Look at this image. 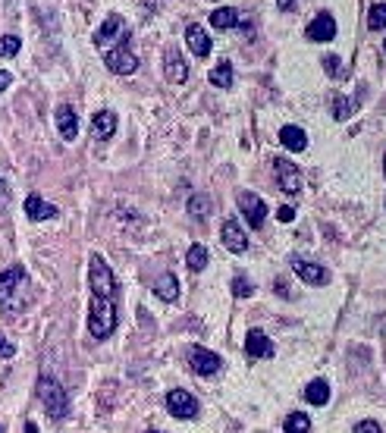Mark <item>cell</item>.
<instances>
[{
  "mask_svg": "<svg viewBox=\"0 0 386 433\" xmlns=\"http://www.w3.org/2000/svg\"><path fill=\"white\" fill-rule=\"evenodd\" d=\"M88 280H91V292L94 295H113L117 299V280H113V270L101 254L88 258Z\"/></svg>",
  "mask_w": 386,
  "mask_h": 433,
  "instance_id": "277c9868",
  "label": "cell"
},
{
  "mask_svg": "<svg viewBox=\"0 0 386 433\" xmlns=\"http://www.w3.org/2000/svg\"><path fill=\"white\" fill-rule=\"evenodd\" d=\"M276 216H280L283 223H292L295 220V207H289V205H283L280 211H276Z\"/></svg>",
  "mask_w": 386,
  "mask_h": 433,
  "instance_id": "e575fe53",
  "label": "cell"
},
{
  "mask_svg": "<svg viewBox=\"0 0 386 433\" xmlns=\"http://www.w3.org/2000/svg\"><path fill=\"white\" fill-rule=\"evenodd\" d=\"M188 214L205 220V216L211 214V198H207V195H192V198H188Z\"/></svg>",
  "mask_w": 386,
  "mask_h": 433,
  "instance_id": "484cf974",
  "label": "cell"
},
{
  "mask_svg": "<svg viewBox=\"0 0 386 433\" xmlns=\"http://www.w3.org/2000/svg\"><path fill=\"white\" fill-rule=\"evenodd\" d=\"M164 72H167V79H170L173 85H182L188 79V63L182 60V53L176 51V47H167V53H164Z\"/></svg>",
  "mask_w": 386,
  "mask_h": 433,
  "instance_id": "7c38bea8",
  "label": "cell"
},
{
  "mask_svg": "<svg viewBox=\"0 0 386 433\" xmlns=\"http://www.w3.org/2000/svg\"><path fill=\"white\" fill-rule=\"evenodd\" d=\"M245 355L248 358H270L274 355V342L264 330H248L245 336Z\"/></svg>",
  "mask_w": 386,
  "mask_h": 433,
  "instance_id": "4fadbf2b",
  "label": "cell"
},
{
  "mask_svg": "<svg viewBox=\"0 0 386 433\" xmlns=\"http://www.w3.org/2000/svg\"><path fill=\"white\" fill-rule=\"evenodd\" d=\"M292 4H295V0H276V6H280V10H292Z\"/></svg>",
  "mask_w": 386,
  "mask_h": 433,
  "instance_id": "74e56055",
  "label": "cell"
},
{
  "mask_svg": "<svg viewBox=\"0 0 386 433\" xmlns=\"http://www.w3.org/2000/svg\"><path fill=\"white\" fill-rule=\"evenodd\" d=\"M323 70H327L330 76H340V72H342V66H340V57H333V53H330V57H323Z\"/></svg>",
  "mask_w": 386,
  "mask_h": 433,
  "instance_id": "1f68e13d",
  "label": "cell"
},
{
  "mask_svg": "<svg viewBox=\"0 0 386 433\" xmlns=\"http://www.w3.org/2000/svg\"><path fill=\"white\" fill-rule=\"evenodd\" d=\"M304 399H308L311 405H327V402H330V387H327V380H311L308 389H304Z\"/></svg>",
  "mask_w": 386,
  "mask_h": 433,
  "instance_id": "cb8c5ba5",
  "label": "cell"
},
{
  "mask_svg": "<svg viewBox=\"0 0 386 433\" xmlns=\"http://www.w3.org/2000/svg\"><path fill=\"white\" fill-rule=\"evenodd\" d=\"M104 63H107V70H110L113 76H132V72L139 70V57L129 51L123 38H120V44L113 47V51L104 53Z\"/></svg>",
  "mask_w": 386,
  "mask_h": 433,
  "instance_id": "5b68a950",
  "label": "cell"
},
{
  "mask_svg": "<svg viewBox=\"0 0 386 433\" xmlns=\"http://www.w3.org/2000/svg\"><path fill=\"white\" fill-rule=\"evenodd\" d=\"M154 295H157L160 302L179 299V280H176V273H160L157 283H154Z\"/></svg>",
  "mask_w": 386,
  "mask_h": 433,
  "instance_id": "ffe728a7",
  "label": "cell"
},
{
  "mask_svg": "<svg viewBox=\"0 0 386 433\" xmlns=\"http://www.w3.org/2000/svg\"><path fill=\"white\" fill-rule=\"evenodd\" d=\"M380 430V424L377 421H361V424H355V433H377Z\"/></svg>",
  "mask_w": 386,
  "mask_h": 433,
  "instance_id": "836d02e7",
  "label": "cell"
},
{
  "mask_svg": "<svg viewBox=\"0 0 386 433\" xmlns=\"http://www.w3.org/2000/svg\"><path fill=\"white\" fill-rule=\"evenodd\" d=\"M283 430H286V433L302 430V433H304V430H311V421L302 415V411H295V415H289V418H286V424H283Z\"/></svg>",
  "mask_w": 386,
  "mask_h": 433,
  "instance_id": "83f0119b",
  "label": "cell"
},
{
  "mask_svg": "<svg viewBox=\"0 0 386 433\" xmlns=\"http://www.w3.org/2000/svg\"><path fill=\"white\" fill-rule=\"evenodd\" d=\"M13 355H16V346H13V342L0 333V358H13Z\"/></svg>",
  "mask_w": 386,
  "mask_h": 433,
  "instance_id": "d6a6232c",
  "label": "cell"
},
{
  "mask_svg": "<svg viewBox=\"0 0 386 433\" xmlns=\"http://www.w3.org/2000/svg\"><path fill=\"white\" fill-rule=\"evenodd\" d=\"M383 51H386V41H383Z\"/></svg>",
  "mask_w": 386,
  "mask_h": 433,
  "instance_id": "60d3db41",
  "label": "cell"
},
{
  "mask_svg": "<svg viewBox=\"0 0 386 433\" xmlns=\"http://www.w3.org/2000/svg\"><path fill=\"white\" fill-rule=\"evenodd\" d=\"M117 132V113L113 110H98L91 117V135L94 138H113Z\"/></svg>",
  "mask_w": 386,
  "mask_h": 433,
  "instance_id": "ac0fdd59",
  "label": "cell"
},
{
  "mask_svg": "<svg viewBox=\"0 0 386 433\" xmlns=\"http://www.w3.org/2000/svg\"><path fill=\"white\" fill-rule=\"evenodd\" d=\"M292 267H295V273H299L304 283H311V286H321V283H327V280H330V273L321 267V264H311V261H295Z\"/></svg>",
  "mask_w": 386,
  "mask_h": 433,
  "instance_id": "d6986e66",
  "label": "cell"
},
{
  "mask_svg": "<svg viewBox=\"0 0 386 433\" xmlns=\"http://www.w3.org/2000/svg\"><path fill=\"white\" fill-rule=\"evenodd\" d=\"M186 44H188V51H192L195 57H207V53H211V38H207V32L201 29L198 22L186 29Z\"/></svg>",
  "mask_w": 386,
  "mask_h": 433,
  "instance_id": "e0dca14e",
  "label": "cell"
},
{
  "mask_svg": "<svg viewBox=\"0 0 386 433\" xmlns=\"http://www.w3.org/2000/svg\"><path fill=\"white\" fill-rule=\"evenodd\" d=\"M13 85V72H6V70H0V94L6 91V88Z\"/></svg>",
  "mask_w": 386,
  "mask_h": 433,
  "instance_id": "d590c367",
  "label": "cell"
},
{
  "mask_svg": "<svg viewBox=\"0 0 386 433\" xmlns=\"http://www.w3.org/2000/svg\"><path fill=\"white\" fill-rule=\"evenodd\" d=\"M304 35H308L311 41H333L336 38V19L330 16V13H321V16H314L308 22Z\"/></svg>",
  "mask_w": 386,
  "mask_h": 433,
  "instance_id": "8fae6325",
  "label": "cell"
},
{
  "mask_svg": "<svg viewBox=\"0 0 386 433\" xmlns=\"http://www.w3.org/2000/svg\"><path fill=\"white\" fill-rule=\"evenodd\" d=\"M211 25L214 29H236V25H245V19L239 16V10H233V6H220V10L211 13Z\"/></svg>",
  "mask_w": 386,
  "mask_h": 433,
  "instance_id": "44dd1931",
  "label": "cell"
},
{
  "mask_svg": "<svg viewBox=\"0 0 386 433\" xmlns=\"http://www.w3.org/2000/svg\"><path fill=\"white\" fill-rule=\"evenodd\" d=\"M167 411L179 421H192V418H198V399L186 389H170L167 392Z\"/></svg>",
  "mask_w": 386,
  "mask_h": 433,
  "instance_id": "8992f818",
  "label": "cell"
},
{
  "mask_svg": "<svg viewBox=\"0 0 386 433\" xmlns=\"http://www.w3.org/2000/svg\"><path fill=\"white\" fill-rule=\"evenodd\" d=\"M352 107H355V104H352V101H342V98H340V101H336V107H333V110H336L333 117H336V119L352 117Z\"/></svg>",
  "mask_w": 386,
  "mask_h": 433,
  "instance_id": "4dcf8cb0",
  "label": "cell"
},
{
  "mask_svg": "<svg viewBox=\"0 0 386 433\" xmlns=\"http://www.w3.org/2000/svg\"><path fill=\"white\" fill-rule=\"evenodd\" d=\"M239 211L245 214V220H248V226L252 229H261L264 226V216H267V205H264L261 198H257L255 192H239Z\"/></svg>",
  "mask_w": 386,
  "mask_h": 433,
  "instance_id": "52a82bcc",
  "label": "cell"
},
{
  "mask_svg": "<svg viewBox=\"0 0 386 433\" xmlns=\"http://www.w3.org/2000/svg\"><path fill=\"white\" fill-rule=\"evenodd\" d=\"M368 25L371 29H386V4H374L371 6V16H368Z\"/></svg>",
  "mask_w": 386,
  "mask_h": 433,
  "instance_id": "f1b7e54d",
  "label": "cell"
},
{
  "mask_svg": "<svg viewBox=\"0 0 386 433\" xmlns=\"http://www.w3.org/2000/svg\"><path fill=\"white\" fill-rule=\"evenodd\" d=\"M53 119H57V129H60V135H63L66 141H72L79 135V117H76V110H72L70 104H60L57 113H53Z\"/></svg>",
  "mask_w": 386,
  "mask_h": 433,
  "instance_id": "9a60e30c",
  "label": "cell"
},
{
  "mask_svg": "<svg viewBox=\"0 0 386 433\" xmlns=\"http://www.w3.org/2000/svg\"><path fill=\"white\" fill-rule=\"evenodd\" d=\"M25 289H29V276L25 267H6L0 270V311L4 314H19L25 304Z\"/></svg>",
  "mask_w": 386,
  "mask_h": 433,
  "instance_id": "6da1fadb",
  "label": "cell"
},
{
  "mask_svg": "<svg viewBox=\"0 0 386 433\" xmlns=\"http://www.w3.org/2000/svg\"><path fill=\"white\" fill-rule=\"evenodd\" d=\"M220 235H223V245H226L233 254L248 252V239H245V233H242V226H239L236 220H226V223H223Z\"/></svg>",
  "mask_w": 386,
  "mask_h": 433,
  "instance_id": "5bb4252c",
  "label": "cell"
},
{
  "mask_svg": "<svg viewBox=\"0 0 386 433\" xmlns=\"http://www.w3.org/2000/svg\"><path fill=\"white\" fill-rule=\"evenodd\" d=\"M207 79H211V85H217V88H229L233 85V63H229V60H220Z\"/></svg>",
  "mask_w": 386,
  "mask_h": 433,
  "instance_id": "603a6c76",
  "label": "cell"
},
{
  "mask_svg": "<svg viewBox=\"0 0 386 433\" xmlns=\"http://www.w3.org/2000/svg\"><path fill=\"white\" fill-rule=\"evenodd\" d=\"M0 433H4V424H0Z\"/></svg>",
  "mask_w": 386,
  "mask_h": 433,
  "instance_id": "ab89813d",
  "label": "cell"
},
{
  "mask_svg": "<svg viewBox=\"0 0 386 433\" xmlns=\"http://www.w3.org/2000/svg\"><path fill=\"white\" fill-rule=\"evenodd\" d=\"M117 330V299L113 295H94L91 308H88V333L94 340H107Z\"/></svg>",
  "mask_w": 386,
  "mask_h": 433,
  "instance_id": "7a4b0ae2",
  "label": "cell"
},
{
  "mask_svg": "<svg viewBox=\"0 0 386 433\" xmlns=\"http://www.w3.org/2000/svg\"><path fill=\"white\" fill-rule=\"evenodd\" d=\"M10 205V188H6V182H0V207Z\"/></svg>",
  "mask_w": 386,
  "mask_h": 433,
  "instance_id": "8d00e7d4",
  "label": "cell"
},
{
  "mask_svg": "<svg viewBox=\"0 0 386 433\" xmlns=\"http://www.w3.org/2000/svg\"><path fill=\"white\" fill-rule=\"evenodd\" d=\"M25 214H29V220H35V223H41V220H53L60 211L53 205H47V201L41 198L38 192H32L29 198H25Z\"/></svg>",
  "mask_w": 386,
  "mask_h": 433,
  "instance_id": "2e32d148",
  "label": "cell"
},
{
  "mask_svg": "<svg viewBox=\"0 0 386 433\" xmlns=\"http://www.w3.org/2000/svg\"><path fill=\"white\" fill-rule=\"evenodd\" d=\"M383 170H386V157H383Z\"/></svg>",
  "mask_w": 386,
  "mask_h": 433,
  "instance_id": "f35d334b",
  "label": "cell"
},
{
  "mask_svg": "<svg viewBox=\"0 0 386 433\" xmlns=\"http://www.w3.org/2000/svg\"><path fill=\"white\" fill-rule=\"evenodd\" d=\"M280 141L289 148V151H304L308 148V135H304V129H299V126H283L280 129Z\"/></svg>",
  "mask_w": 386,
  "mask_h": 433,
  "instance_id": "7402d4cb",
  "label": "cell"
},
{
  "mask_svg": "<svg viewBox=\"0 0 386 433\" xmlns=\"http://www.w3.org/2000/svg\"><path fill=\"white\" fill-rule=\"evenodd\" d=\"M35 389H38V399H41V405L47 408V415H51L53 421H63V418L70 415V396H66V389L60 387L57 377L41 374Z\"/></svg>",
  "mask_w": 386,
  "mask_h": 433,
  "instance_id": "3957f363",
  "label": "cell"
},
{
  "mask_svg": "<svg viewBox=\"0 0 386 433\" xmlns=\"http://www.w3.org/2000/svg\"><path fill=\"white\" fill-rule=\"evenodd\" d=\"M186 264H188L192 273H201V270L207 267V248L205 245H192L188 248V254H186Z\"/></svg>",
  "mask_w": 386,
  "mask_h": 433,
  "instance_id": "d4e9b609",
  "label": "cell"
},
{
  "mask_svg": "<svg viewBox=\"0 0 386 433\" xmlns=\"http://www.w3.org/2000/svg\"><path fill=\"white\" fill-rule=\"evenodd\" d=\"M188 364H192L195 374H201V377H214L217 370L223 368V358H220V355H214V351H207V349H201V346H195L192 351H188Z\"/></svg>",
  "mask_w": 386,
  "mask_h": 433,
  "instance_id": "ba28073f",
  "label": "cell"
},
{
  "mask_svg": "<svg viewBox=\"0 0 386 433\" xmlns=\"http://www.w3.org/2000/svg\"><path fill=\"white\" fill-rule=\"evenodd\" d=\"M252 292H255L252 283H248L245 276H236V280H233V295H236V299H248Z\"/></svg>",
  "mask_w": 386,
  "mask_h": 433,
  "instance_id": "f546056e",
  "label": "cell"
},
{
  "mask_svg": "<svg viewBox=\"0 0 386 433\" xmlns=\"http://www.w3.org/2000/svg\"><path fill=\"white\" fill-rule=\"evenodd\" d=\"M117 38H126V22L123 19L113 13V16H107L104 19V25H101L98 32H94V47H101V51H107Z\"/></svg>",
  "mask_w": 386,
  "mask_h": 433,
  "instance_id": "9c48e42d",
  "label": "cell"
},
{
  "mask_svg": "<svg viewBox=\"0 0 386 433\" xmlns=\"http://www.w3.org/2000/svg\"><path fill=\"white\" fill-rule=\"evenodd\" d=\"M19 47H22V38H19V35H4V38H0V57H4V60L16 57Z\"/></svg>",
  "mask_w": 386,
  "mask_h": 433,
  "instance_id": "4316f807",
  "label": "cell"
},
{
  "mask_svg": "<svg viewBox=\"0 0 386 433\" xmlns=\"http://www.w3.org/2000/svg\"><path fill=\"white\" fill-rule=\"evenodd\" d=\"M274 170H276V179H280V188L286 195H299L302 192V176H299V170H295V164H289L286 157H276Z\"/></svg>",
  "mask_w": 386,
  "mask_h": 433,
  "instance_id": "30bf717a",
  "label": "cell"
}]
</instances>
